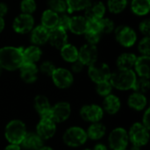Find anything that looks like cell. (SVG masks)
<instances>
[{"label": "cell", "mask_w": 150, "mask_h": 150, "mask_svg": "<svg viewBox=\"0 0 150 150\" xmlns=\"http://www.w3.org/2000/svg\"><path fill=\"white\" fill-rule=\"evenodd\" d=\"M71 114V106L68 102H59L51 106L49 117L55 123H62L67 120Z\"/></svg>", "instance_id": "cell-13"}, {"label": "cell", "mask_w": 150, "mask_h": 150, "mask_svg": "<svg viewBox=\"0 0 150 150\" xmlns=\"http://www.w3.org/2000/svg\"><path fill=\"white\" fill-rule=\"evenodd\" d=\"M137 76L133 69H117L112 72L110 83L113 88L120 91L133 90Z\"/></svg>", "instance_id": "cell-2"}, {"label": "cell", "mask_w": 150, "mask_h": 150, "mask_svg": "<svg viewBox=\"0 0 150 150\" xmlns=\"http://www.w3.org/2000/svg\"><path fill=\"white\" fill-rule=\"evenodd\" d=\"M26 127L19 120H11L5 127L4 136L9 143L20 145L26 134Z\"/></svg>", "instance_id": "cell-3"}, {"label": "cell", "mask_w": 150, "mask_h": 150, "mask_svg": "<svg viewBox=\"0 0 150 150\" xmlns=\"http://www.w3.org/2000/svg\"><path fill=\"white\" fill-rule=\"evenodd\" d=\"M36 133L43 141L49 140L56 133V123L50 117H41L36 127Z\"/></svg>", "instance_id": "cell-11"}, {"label": "cell", "mask_w": 150, "mask_h": 150, "mask_svg": "<svg viewBox=\"0 0 150 150\" xmlns=\"http://www.w3.org/2000/svg\"><path fill=\"white\" fill-rule=\"evenodd\" d=\"M139 29L142 34L145 36H149L150 34V20L149 18L142 20L139 25Z\"/></svg>", "instance_id": "cell-42"}, {"label": "cell", "mask_w": 150, "mask_h": 150, "mask_svg": "<svg viewBox=\"0 0 150 150\" xmlns=\"http://www.w3.org/2000/svg\"><path fill=\"white\" fill-rule=\"evenodd\" d=\"M83 68H84V65L79 60H76V62H72V64H71V72L80 73V72H82Z\"/></svg>", "instance_id": "cell-43"}, {"label": "cell", "mask_w": 150, "mask_h": 150, "mask_svg": "<svg viewBox=\"0 0 150 150\" xmlns=\"http://www.w3.org/2000/svg\"><path fill=\"white\" fill-rule=\"evenodd\" d=\"M150 57L149 55H141L136 58L134 68V72L139 77L149 78L150 74Z\"/></svg>", "instance_id": "cell-19"}, {"label": "cell", "mask_w": 150, "mask_h": 150, "mask_svg": "<svg viewBox=\"0 0 150 150\" xmlns=\"http://www.w3.org/2000/svg\"><path fill=\"white\" fill-rule=\"evenodd\" d=\"M38 150H54V149H52L51 147H48V146H42L40 149Z\"/></svg>", "instance_id": "cell-49"}, {"label": "cell", "mask_w": 150, "mask_h": 150, "mask_svg": "<svg viewBox=\"0 0 150 150\" xmlns=\"http://www.w3.org/2000/svg\"><path fill=\"white\" fill-rule=\"evenodd\" d=\"M2 72H3V68H2V67L0 66V76L2 75Z\"/></svg>", "instance_id": "cell-51"}, {"label": "cell", "mask_w": 150, "mask_h": 150, "mask_svg": "<svg viewBox=\"0 0 150 150\" xmlns=\"http://www.w3.org/2000/svg\"><path fill=\"white\" fill-rule=\"evenodd\" d=\"M56 69V67L54 66V64L49 61H45L43 62L40 66V71L44 74V75H47L48 76H51L53 72L54 71V69Z\"/></svg>", "instance_id": "cell-40"}, {"label": "cell", "mask_w": 150, "mask_h": 150, "mask_svg": "<svg viewBox=\"0 0 150 150\" xmlns=\"http://www.w3.org/2000/svg\"><path fill=\"white\" fill-rule=\"evenodd\" d=\"M121 107V102L120 99L113 95V94H110L106 97H105L104 102H103V110L104 112H107L108 114L113 115L116 114Z\"/></svg>", "instance_id": "cell-22"}, {"label": "cell", "mask_w": 150, "mask_h": 150, "mask_svg": "<svg viewBox=\"0 0 150 150\" xmlns=\"http://www.w3.org/2000/svg\"><path fill=\"white\" fill-rule=\"evenodd\" d=\"M108 142L112 150L126 149L129 142L128 133L122 127H117L110 133Z\"/></svg>", "instance_id": "cell-8"}, {"label": "cell", "mask_w": 150, "mask_h": 150, "mask_svg": "<svg viewBox=\"0 0 150 150\" xmlns=\"http://www.w3.org/2000/svg\"><path fill=\"white\" fill-rule=\"evenodd\" d=\"M34 109L41 117H49L51 105L49 103L48 98L43 95H38L34 98Z\"/></svg>", "instance_id": "cell-23"}, {"label": "cell", "mask_w": 150, "mask_h": 150, "mask_svg": "<svg viewBox=\"0 0 150 150\" xmlns=\"http://www.w3.org/2000/svg\"><path fill=\"white\" fill-rule=\"evenodd\" d=\"M91 0H65L67 4V12L73 13L79 11H84Z\"/></svg>", "instance_id": "cell-31"}, {"label": "cell", "mask_w": 150, "mask_h": 150, "mask_svg": "<svg viewBox=\"0 0 150 150\" xmlns=\"http://www.w3.org/2000/svg\"><path fill=\"white\" fill-rule=\"evenodd\" d=\"M97 86H96V91H97V93L101 96V97H106L108 95H110L112 93V85L111 84L110 81H105V82H101V83H96Z\"/></svg>", "instance_id": "cell-35"}, {"label": "cell", "mask_w": 150, "mask_h": 150, "mask_svg": "<svg viewBox=\"0 0 150 150\" xmlns=\"http://www.w3.org/2000/svg\"><path fill=\"white\" fill-rule=\"evenodd\" d=\"M128 138L132 144L142 147L149 141V130L142 123H134L128 133Z\"/></svg>", "instance_id": "cell-6"}, {"label": "cell", "mask_w": 150, "mask_h": 150, "mask_svg": "<svg viewBox=\"0 0 150 150\" xmlns=\"http://www.w3.org/2000/svg\"><path fill=\"white\" fill-rule=\"evenodd\" d=\"M24 63L23 48L6 46L0 48V66L3 69L14 71Z\"/></svg>", "instance_id": "cell-1"}, {"label": "cell", "mask_w": 150, "mask_h": 150, "mask_svg": "<svg viewBox=\"0 0 150 150\" xmlns=\"http://www.w3.org/2000/svg\"><path fill=\"white\" fill-rule=\"evenodd\" d=\"M58 18H59V14L51 11L50 9H47L44 11L41 15V18H40L41 25L46 27L48 30H51L57 26Z\"/></svg>", "instance_id": "cell-26"}, {"label": "cell", "mask_w": 150, "mask_h": 150, "mask_svg": "<svg viewBox=\"0 0 150 150\" xmlns=\"http://www.w3.org/2000/svg\"><path fill=\"white\" fill-rule=\"evenodd\" d=\"M100 21V29H101V33H111L114 31L115 29V25H114V22L109 18H102L101 19H99Z\"/></svg>", "instance_id": "cell-37"}, {"label": "cell", "mask_w": 150, "mask_h": 150, "mask_svg": "<svg viewBox=\"0 0 150 150\" xmlns=\"http://www.w3.org/2000/svg\"><path fill=\"white\" fill-rule=\"evenodd\" d=\"M80 115L85 121L96 123L103 119L104 110L98 105H86L81 108Z\"/></svg>", "instance_id": "cell-14"}, {"label": "cell", "mask_w": 150, "mask_h": 150, "mask_svg": "<svg viewBox=\"0 0 150 150\" xmlns=\"http://www.w3.org/2000/svg\"><path fill=\"white\" fill-rule=\"evenodd\" d=\"M37 8L35 0H22L20 2V10L22 13L33 14Z\"/></svg>", "instance_id": "cell-36"}, {"label": "cell", "mask_w": 150, "mask_h": 150, "mask_svg": "<svg viewBox=\"0 0 150 150\" xmlns=\"http://www.w3.org/2000/svg\"><path fill=\"white\" fill-rule=\"evenodd\" d=\"M115 38L120 45L124 47H133L137 40L136 32L128 25H120L114 29Z\"/></svg>", "instance_id": "cell-7"}, {"label": "cell", "mask_w": 150, "mask_h": 150, "mask_svg": "<svg viewBox=\"0 0 150 150\" xmlns=\"http://www.w3.org/2000/svg\"><path fill=\"white\" fill-rule=\"evenodd\" d=\"M127 104L132 109L140 112L146 108L147 104H148V99L145 94H142V93H138L134 91L129 96Z\"/></svg>", "instance_id": "cell-25"}, {"label": "cell", "mask_w": 150, "mask_h": 150, "mask_svg": "<svg viewBox=\"0 0 150 150\" xmlns=\"http://www.w3.org/2000/svg\"><path fill=\"white\" fill-rule=\"evenodd\" d=\"M106 6L101 1H91L84 9V17L88 20H98L105 17Z\"/></svg>", "instance_id": "cell-15"}, {"label": "cell", "mask_w": 150, "mask_h": 150, "mask_svg": "<svg viewBox=\"0 0 150 150\" xmlns=\"http://www.w3.org/2000/svg\"><path fill=\"white\" fill-rule=\"evenodd\" d=\"M47 5L51 11L57 14L67 12V4L65 0H48Z\"/></svg>", "instance_id": "cell-34"}, {"label": "cell", "mask_w": 150, "mask_h": 150, "mask_svg": "<svg viewBox=\"0 0 150 150\" xmlns=\"http://www.w3.org/2000/svg\"><path fill=\"white\" fill-rule=\"evenodd\" d=\"M49 30L41 25L33 27L31 31V41L33 45L41 46L48 42Z\"/></svg>", "instance_id": "cell-18"}, {"label": "cell", "mask_w": 150, "mask_h": 150, "mask_svg": "<svg viewBox=\"0 0 150 150\" xmlns=\"http://www.w3.org/2000/svg\"><path fill=\"white\" fill-rule=\"evenodd\" d=\"M42 55V51L39 46L32 45L23 48V60L24 62L36 63L40 61Z\"/></svg>", "instance_id": "cell-24"}, {"label": "cell", "mask_w": 150, "mask_h": 150, "mask_svg": "<svg viewBox=\"0 0 150 150\" xmlns=\"http://www.w3.org/2000/svg\"><path fill=\"white\" fill-rule=\"evenodd\" d=\"M44 141L37 133H26L20 147L26 150H38L43 146Z\"/></svg>", "instance_id": "cell-20"}, {"label": "cell", "mask_w": 150, "mask_h": 150, "mask_svg": "<svg viewBox=\"0 0 150 150\" xmlns=\"http://www.w3.org/2000/svg\"><path fill=\"white\" fill-rule=\"evenodd\" d=\"M51 77L54 85L59 89H67L70 87L74 82L72 72L64 68H56Z\"/></svg>", "instance_id": "cell-10"}, {"label": "cell", "mask_w": 150, "mask_h": 150, "mask_svg": "<svg viewBox=\"0 0 150 150\" xmlns=\"http://www.w3.org/2000/svg\"><path fill=\"white\" fill-rule=\"evenodd\" d=\"M88 26V19L84 16H74L70 18L69 30L76 35L84 34Z\"/></svg>", "instance_id": "cell-21"}, {"label": "cell", "mask_w": 150, "mask_h": 150, "mask_svg": "<svg viewBox=\"0 0 150 150\" xmlns=\"http://www.w3.org/2000/svg\"><path fill=\"white\" fill-rule=\"evenodd\" d=\"M130 7L134 15L145 16L150 11V0H132Z\"/></svg>", "instance_id": "cell-30"}, {"label": "cell", "mask_w": 150, "mask_h": 150, "mask_svg": "<svg viewBox=\"0 0 150 150\" xmlns=\"http://www.w3.org/2000/svg\"><path fill=\"white\" fill-rule=\"evenodd\" d=\"M4 150H21V147H20V145L10 143L7 147H5V149Z\"/></svg>", "instance_id": "cell-46"}, {"label": "cell", "mask_w": 150, "mask_h": 150, "mask_svg": "<svg viewBox=\"0 0 150 150\" xmlns=\"http://www.w3.org/2000/svg\"><path fill=\"white\" fill-rule=\"evenodd\" d=\"M112 71L110 67L105 62H98L91 64L88 69V76L92 82L98 83L101 82L108 81L110 79Z\"/></svg>", "instance_id": "cell-5"}, {"label": "cell", "mask_w": 150, "mask_h": 150, "mask_svg": "<svg viewBox=\"0 0 150 150\" xmlns=\"http://www.w3.org/2000/svg\"><path fill=\"white\" fill-rule=\"evenodd\" d=\"M136 55L134 53H123L117 58L118 69H132L136 61Z\"/></svg>", "instance_id": "cell-27"}, {"label": "cell", "mask_w": 150, "mask_h": 150, "mask_svg": "<svg viewBox=\"0 0 150 150\" xmlns=\"http://www.w3.org/2000/svg\"><path fill=\"white\" fill-rule=\"evenodd\" d=\"M150 87L149 78H146V77H140L137 78L133 90L135 92L138 93H142V94H145L149 91Z\"/></svg>", "instance_id": "cell-33"}, {"label": "cell", "mask_w": 150, "mask_h": 150, "mask_svg": "<svg viewBox=\"0 0 150 150\" xmlns=\"http://www.w3.org/2000/svg\"><path fill=\"white\" fill-rule=\"evenodd\" d=\"M86 134H87V137L90 138L91 140L98 141V140L102 139L105 135L106 127L103 124H101L99 122L92 123L89 127Z\"/></svg>", "instance_id": "cell-29"}, {"label": "cell", "mask_w": 150, "mask_h": 150, "mask_svg": "<svg viewBox=\"0 0 150 150\" xmlns=\"http://www.w3.org/2000/svg\"><path fill=\"white\" fill-rule=\"evenodd\" d=\"M127 6V0H108L107 8L113 14L121 13Z\"/></svg>", "instance_id": "cell-32"}, {"label": "cell", "mask_w": 150, "mask_h": 150, "mask_svg": "<svg viewBox=\"0 0 150 150\" xmlns=\"http://www.w3.org/2000/svg\"><path fill=\"white\" fill-rule=\"evenodd\" d=\"M62 58L69 63H72L78 60V49L72 44L67 43L60 48Z\"/></svg>", "instance_id": "cell-28"}, {"label": "cell", "mask_w": 150, "mask_h": 150, "mask_svg": "<svg viewBox=\"0 0 150 150\" xmlns=\"http://www.w3.org/2000/svg\"><path fill=\"white\" fill-rule=\"evenodd\" d=\"M146 128H148L149 130L150 128V110L149 108H148L143 115L142 118V123Z\"/></svg>", "instance_id": "cell-44"}, {"label": "cell", "mask_w": 150, "mask_h": 150, "mask_svg": "<svg viewBox=\"0 0 150 150\" xmlns=\"http://www.w3.org/2000/svg\"><path fill=\"white\" fill-rule=\"evenodd\" d=\"M48 42L50 45L57 49L62 47L65 44L68 43V33L67 31L60 28L58 26L49 30Z\"/></svg>", "instance_id": "cell-16"}, {"label": "cell", "mask_w": 150, "mask_h": 150, "mask_svg": "<svg viewBox=\"0 0 150 150\" xmlns=\"http://www.w3.org/2000/svg\"><path fill=\"white\" fill-rule=\"evenodd\" d=\"M123 150H127V149H123Z\"/></svg>", "instance_id": "cell-53"}, {"label": "cell", "mask_w": 150, "mask_h": 150, "mask_svg": "<svg viewBox=\"0 0 150 150\" xmlns=\"http://www.w3.org/2000/svg\"><path fill=\"white\" fill-rule=\"evenodd\" d=\"M4 27H5V22H4V18L0 17V33L4 31Z\"/></svg>", "instance_id": "cell-48"}, {"label": "cell", "mask_w": 150, "mask_h": 150, "mask_svg": "<svg viewBox=\"0 0 150 150\" xmlns=\"http://www.w3.org/2000/svg\"><path fill=\"white\" fill-rule=\"evenodd\" d=\"M33 27L34 18L32 14L20 13L14 18L12 22V28L14 32L19 34L28 33Z\"/></svg>", "instance_id": "cell-9"}, {"label": "cell", "mask_w": 150, "mask_h": 150, "mask_svg": "<svg viewBox=\"0 0 150 150\" xmlns=\"http://www.w3.org/2000/svg\"><path fill=\"white\" fill-rule=\"evenodd\" d=\"M130 150H141V147H139V146H136V145H132V147H131V149Z\"/></svg>", "instance_id": "cell-50"}, {"label": "cell", "mask_w": 150, "mask_h": 150, "mask_svg": "<svg viewBox=\"0 0 150 150\" xmlns=\"http://www.w3.org/2000/svg\"><path fill=\"white\" fill-rule=\"evenodd\" d=\"M63 142L71 148H77L83 145L88 137L85 130L80 127H71L63 134Z\"/></svg>", "instance_id": "cell-4"}, {"label": "cell", "mask_w": 150, "mask_h": 150, "mask_svg": "<svg viewBox=\"0 0 150 150\" xmlns=\"http://www.w3.org/2000/svg\"><path fill=\"white\" fill-rule=\"evenodd\" d=\"M92 150H107V147L102 143H98L97 145L94 146Z\"/></svg>", "instance_id": "cell-47"}, {"label": "cell", "mask_w": 150, "mask_h": 150, "mask_svg": "<svg viewBox=\"0 0 150 150\" xmlns=\"http://www.w3.org/2000/svg\"><path fill=\"white\" fill-rule=\"evenodd\" d=\"M98 51L96 45L86 43L78 49V60L84 65L90 66L98 62Z\"/></svg>", "instance_id": "cell-12"}, {"label": "cell", "mask_w": 150, "mask_h": 150, "mask_svg": "<svg viewBox=\"0 0 150 150\" xmlns=\"http://www.w3.org/2000/svg\"><path fill=\"white\" fill-rule=\"evenodd\" d=\"M8 12V6L5 3H0V17L4 18Z\"/></svg>", "instance_id": "cell-45"}, {"label": "cell", "mask_w": 150, "mask_h": 150, "mask_svg": "<svg viewBox=\"0 0 150 150\" xmlns=\"http://www.w3.org/2000/svg\"><path fill=\"white\" fill-rule=\"evenodd\" d=\"M138 51L142 55H149L150 54V38L149 36H145L141 40L138 44Z\"/></svg>", "instance_id": "cell-38"}, {"label": "cell", "mask_w": 150, "mask_h": 150, "mask_svg": "<svg viewBox=\"0 0 150 150\" xmlns=\"http://www.w3.org/2000/svg\"><path fill=\"white\" fill-rule=\"evenodd\" d=\"M70 18L67 12L65 13H62L59 14V18H58V23H57V26L60 28H62L66 31L69 30V22H70Z\"/></svg>", "instance_id": "cell-41"}, {"label": "cell", "mask_w": 150, "mask_h": 150, "mask_svg": "<svg viewBox=\"0 0 150 150\" xmlns=\"http://www.w3.org/2000/svg\"><path fill=\"white\" fill-rule=\"evenodd\" d=\"M84 150H92V149H84Z\"/></svg>", "instance_id": "cell-52"}, {"label": "cell", "mask_w": 150, "mask_h": 150, "mask_svg": "<svg viewBox=\"0 0 150 150\" xmlns=\"http://www.w3.org/2000/svg\"><path fill=\"white\" fill-rule=\"evenodd\" d=\"M18 69L20 73V77L25 83H32L37 80L39 69L36 63L24 62Z\"/></svg>", "instance_id": "cell-17"}, {"label": "cell", "mask_w": 150, "mask_h": 150, "mask_svg": "<svg viewBox=\"0 0 150 150\" xmlns=\"http://www.w3.org/2000/svg\"><path fill=\"white\" fill-rule=\"evenodd\" d=\"M83 35H84V38H85L87 43L91 44V45H96V46H97V44L99 42V40H100V39H101L102 33L86 30V32L84 33Z\"/></svg>", "instance_id": "cell-39"}]
</instances>
